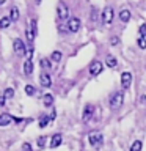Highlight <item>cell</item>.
<instances>
[{"instance_id":"cell-1","label":"cell","mask_w":146,"mask_h":151,"mask_svg":"<svg viewBox=\"0 0 146 151\" xmlns=\"http://www.w3.org/2000/svg\"><path fill=\"white\" fill-rule=\"evenodd\" d=\"M57 16H58L60 21H64V19H68V16H69V8L63 0H60L58 5H57Z\"/></svg>"},{"instance_id":"cell-2","label":"cell","mask_w":146,"mask_h":151,"mask_svg":"<svg viewBox=\"0 0 146 151\" xmlns=\"http://www.w3.org/2000/svg\"><path fill=\"white\" fill-rule=\"evenodd\" d=\"M113 17H115V11H113L112 6H105L102 11V24L104 25H110L113 22Z\"/></svg>"},{"instance_id":"cell-3","label":"cell","mask_w":146,"mask_h":151,"mask_svg":"<svg viewBox=\"0 0 146 151\" xmlns=\"http://www.w3.org/2000/svg\"><path fill=\"white\" fill-rule=\"evenodd\" d=\"M121 106H122V93L118 91L110 98V107L113 109V110H118Z\"/></svg>"},{"instance_id":"cell-4","label":"cell","mask_w":146,"mask_h":151,"mask_svg":"<svg viewBox=\"0 0 146 151\" xmlns=\"http://www.w3.org/2000/svg\"><path fill=\"white\" fill-rule=\"evenodd\" d=\"M13 47H14V52L19 55V57H22L24 54H27V50H25V46H24V42H22V40H14V42H13Z\"/></svg>"},{"instance_id":"cell-5","label":"cell","mask_w":146,"mask_h":151,"mask_svg":"<svg viewBox=\"0 0 146 151\" xmlns=\"http://www.w3.org/2000/svg\"><path fill=\"white\" fill-rule=\"evenodd\" d=\"M88 140L91 143V146H99L102 145V134L101 132H93V134L88 135Z\"/></svg>"},{"instance_id":"cell-6","label":"cell","mask_w":146,"mask_h":151,"mask_svg":"<svg viewBox=\"0 0 146 151\" xmlns=\"http://www.w3.org/2000/svg\"><path fill=\"white\" fill-rule=\"evenodd\" d=\"M102 69H104V65L101 63V61H93L91 66H89V74L94 77V76H99V74H101Z\"/></svg>"},{"instance_id":"cell-7","label":"cell","mask_w":146,"mask_h":151,"mask_svg":"<svg viewBox=\"0 0 146 151\" xmlns=\"http://www.w3.org/2000/svg\"><path fill=\"white\" fill-rule=\"evenodd\" d=\"M80 25H82V24H80V19L72 17V19H69V22H68V30L75 33V32L80 30Z\"/></svg>"},{"instance_id":"cell-8","label":"cell","mask_w":146,"mask_h":151,"mask_svg":"<svg viewBox=\"0 0 146 151\" xmlns=\"http://www.w3.org/2000/svg\"><path fill=\"white\" fill-rule=\"evenodd\" d=\"M130 83H132V74L126 71V73L121 74V87L122 88H129Z\"/></svg>"},{"instance_id":"cell-9","label":"cell","mask_w":146,"mask_h":151,"mask_svg":"<svg viewBox=\"0 0 146 151\" xmlns=\"http://www.w3.org/2000/svg\"><path fill=\"white\" fill-rule=\"evenodd\" d=\"M39 83H41V87H42V88H49V87H50V83H52L50 76L47 74V73H42V74L39 76Z\"/></svg>"},{"instance_id":"cell-10","label":"cell","mask_w":146,"mask_h":151,"mask_svg":"<svg viewBox=\"0 0 146 151\" xmlns=\"http://www.w3.org/2000/svg\"><path fill=\"white\" fill-rule=\"evenodd\" d=\"M93 112H94V107L91 104H87V106H85V110H83V121L85 123L89 121V118L93 116Z\"/></svg>"},{"instance_id":"cell-11","label":"cell","mask_w":146,"mask_h":151,"mask_svg":"<svg viewBox=\"0 0 146 151\" xmlns=\"http://www.w3.org/2000/svg\"><path fill=\"white\" fill-rule=\"evenodd\" d=\"M61 142H63V137H61V134H55L54 137L50 139V148H57V146L61 145Z\"/></svg>"},{"instance_id":"cell-12","label":"cell","mask_w":146,"mask_h":151,"mask_svg":"<svg viewBox=\"0 0 146 151\" xmlns=\"http://www.w3.org/2000/svg\"><path fill=\"white\" fill-rule=\"evenodd\" d=\"M13 120L14 118L9 115V113H2V115H0V126H8Z\"/></svg>"},{"instance_id":"cell-13","label":"cell","mask_w":146,"mask_h":151,"mask_svg":"<svg viewBox=\"0 0 146 151\" xmlns=\"http://www.w3.org/2000/svg\"><path fill=\"white\" fill-rule=\"evenodd\" d=\"M24 73H25V76H30L33 73V61H31V58H28L25 63H24Z\"/></svg>"},{"instance_id":"cell-14","label":"cell","mask_w":146,"mask_h":151,"mask_svg":"<svg viewBox=\"0 0 146 151\" xmlns=\"http://www.w3.org/2000/svg\"><path fill=\"white\" fill-rule=\"evenodd\" d=\"M42 102H44L46 107H50L52 104H54V96H52V94H44V96H42Z\"/></svg>"},{"instance_id":"cell-15","label":"cell","mask_w":146,"mask_h":151,"mask_svg":"<svg viewBox=\"0 0 146 151\" xmlns=\"http://www.w3.org/2000/svg\"><path fill=\"white\" fill-rule=\"evenodd\" d=\"M120 19L122 22H127L130 19V11L129 9H122V11H120Z\"/></svg>"},{"instance_id":"cell-16","label":"cell","mask_w":146,"mask_h":151,"mask_svg":"<svg viewBox=\"0 0 146 151\" xmlns=\"http://www.w3.org/2000/svg\"><path fill=\"white\" fill-rule=\"evenodd\" d=\"M105 63L108 68H115L116 66V58L113 55H107V58H105Z\"/></svg>"},{"instance_id":"cell-17","label":"cell","mask_w":146,"mask_h":151,"mask_svg":"<svg viewBox=\"0 0 146 151\" xmlns=\"http://www.w3.org/2000/svg\"><path fill=\"white\" fill-rule=\"evenodd\" d=\"M9 19H11V21H17L19 19V9L16 6H13L11 11H9Z\"/></svg>"},{"instance_id":"cell-18","label":"cell","mask_w":146,"mask_h":151,"mask_svg":"<svg viewBox=\"0 0 146 151\" xmlns=\"http://www.w3.org/2000/svg\"><path fill=\"white\" fill-rule=\"evenodd\" d=\"M9 24H11V19H9V16L0 19V28H8Z\"/></svg>"},{"instance_id":"cell-19","label":"cell","mask_w":146,"mask_h":151,"mask_svg":"<svg viewBox=\"0 0 146 151\" xmlns=\"http://www.w3.org/2000/svg\"><path fill=\"white\" fill-rule=\"evenodd\" d=\"M39 65H41V68H44V69H50L52 68V63H50L49 58H41Z\"/></svg>"},{"instance_id":"cell-20","label":"cell","mask_w":146,"mask_h":151,"mask_svg":"<svg viewBox=\"0 0 146 151\" xmlns=\"http://www.w3.org/2000/svg\"><path fill=\"white\" fill-rule=\"evenodd\" d=\"M50 60L54 61V63H58V61L61 60V54L58 50H55V52H52V55H50Z\"/></svg>"},{"instance_id":"cell-21","label":"cell","mask_w":146,"mask_h":151,"mask_svg":"<svg viewBox=\"0 0 146 151\" xmlns=\"http://www.w3.org/2000/svg\"><path fill=\"white\" fill-rule=\"evenodd\" d=\"M141 142L140 140H135L134 143H132V146H130V151H141Z\"/></svg>"},{"instance_id":"cell-22","label":"cell","mask_w":146,"mask_h":151,"mask_svg":"<svg viewBox=\"0 0 146 151\" xmlns=\"http://www.w3.org/2000/svg\"><path fill=\"white\" fill-rule=\"evenodd\" d=\"M3 96H5V99L13 98L14 96V90L13 88H6V90H5V93H3Z\"/></svg>"},{"instance_id":"cell-23","label":"cell","mask_w":146,"mask_h":151,"mask_svg":"<svg viewBox=\"0 0 146 151\" xmlns=\"http://www.w3.org/2000/svg\"><path fill=\"white\" fill-rule=\"evenodd\" d=\"M49 121H50V116H42L39 120V127H46Z\"/></svg>"},{"instance_id":"cell-24","label":"cell","mask_w":146,"mask_h":151,"mask_svg":"<svg viewBox=\"0 0 146 151\" xmlns=\"http://www.w3.org/2000/svg\"><path fill=\"white\" fill-rule=\"evenodd\" d=\"M35 91H36V90H35V87H33V85H27V87H25V93L28 94V96H33V94H35Z\"/></svg>"},{"instance_id":"cell-25","label":"cell","mask_w":146,"mask_h":151,"mask_svg":"<svg viewBox=\"0 0 146 151\" xmlns=\"http://www.w3.org/2000/svg\"><path fill=\"white\" fill-rule=\"evenodd\" d=\"M137 44H138L140 49H146V38H138V41H137Z\"/></svg>"},{"instance_id":"cell-26","label":"cell","mask_w":146,"mask_h":151,"mask_svg":"<svg viewBox=\"0 0 146 151\" xmlns=\"http://www.w3.org/2000/svg\"><path fill=\"white\" fill-rule=\"evenodd\" d=\"M138 32H140V35H141V38H146V24H143V25H140V28H138Z\"/></svg>"},{"instance_id":"cell-27","label":"cell","mask_w":146,"mask_h":151,"mask_svg":"<svg viewBox=\"0 0 146 151\" xmlns=\"http://www.w3.org/2000/svg\"><path fill=\"white\" fill-rule=\"evenodd\" d=\"M46 139H47V137H39V139H38V146H39V148H44Z\"/></svg>"},{"instance_id":"cell-28","label":"cell","mask_w":146,"mask_h":151,"mask_svg":"<svg viewBox=\"0 0 146 151\" xmlns=\"http://www.w3.org/2000/svg\"><path fill=\"white\" fill-rule=\"evenodd\" d=\"M22 150H24V151H31V145H30V143H24V145H22Z\"/></svg>"},{"instance_id":"cell-29","label":"cell","mask_w":146,"mask_h":151,"mask_svg":"<svg viewBox=\"0 0 146 151\" xmlns=\"http://www.w3.org/2000/svg\"><path fill=\"white\" fill-rule=\"evenodd\" d=\"M96 17H97V9L93 8V11H91V19H93V21H96Z\"/></svg>"},{"instance_id":"cell-30","label":"cell","mask_w":146,"mask_h":151,"mask_svg":"<svg viewBox=\"0 0 146 151\" xmlns=\"http://www.w3.org/2000/svg\"><path fill=\"white\" fill-rule=\"evenodd\" d=\"M110 42H112V46H116V44H118V40H116V36H112Z\"/></svg>"},{"instance_id":"cell-31","label":"cell","mask_w":146,"mask_h":151,"mask_svg":"<svg viewBox=\"0 0 146 151\" xmlns=\"http://www.w3.org/2000/svg\"><path fill=\"white\" fill-rule=\"evenodd\" d=\"M5 106V96H0V107Z\"/></svg>"},{"instance_id":"cell-32","label":"cell","mask_w":146,"mask_h":151,"mask_svg":"<svg viewBox=\"0 0 146 151\" xmlns=\"http://www.w3.org/2000/svg\"><path fill=\"white\" fill-rule=\"evenodd\" d=\"M140 102L141 104H146V96H145V94H143V96H140Z\"/></svg>"},{"instance_id":"cell-33","label":"cell","mask_w":146,"mask_h":151,"mask_svg":"<svg viewBox=\"0 0 146 151\" xmlns=\"http://www.w3.org/2000/svg\"><path fill=\"white\" fill-rule=\"evenodd\" d=\"M5 2H6V0H0V5H3Z\"/></svg>"}]
</instances>
